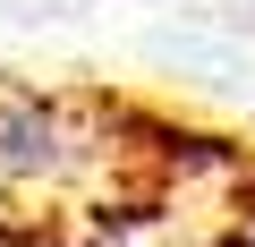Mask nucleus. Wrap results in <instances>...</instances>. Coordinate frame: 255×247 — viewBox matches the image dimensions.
Masks as SVG:
<instances>
[{"instance_id":"obj_1","label":"nucleus","mask_w":255,"mask_h":247,"mask_svg":"<svg viewBox=\"0 0 255 247\" xmlns=\"http://www.w3.org/2000/svg\"><path fill=\"white\" fill-rule=\"evenodd\" d=\"M128 137V94L0 77V205H51L85 188Z\"/></svg>"},{"instance_id":"obj_2","label":"nucleus","mask_w":255,"mask_h":247,"mask_svg":"<svg viewBox=\"0 0 255 247\" xmlns=\"http://www.w3.org/2000/svg\"><path fill=\"white\" fill-rule=\"evenodd\" d=\"M213 247H255V171L221 196V213H213Z\"/></svg>"}]
</instances>
